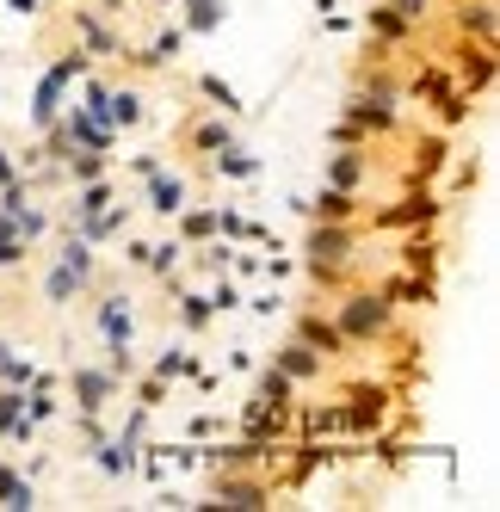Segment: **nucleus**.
Instances as JSON below:
<instances>
[{
  "label": "nucleus",
  "mask_w": 500,
  "mask_h": 512,
  "mask_svg": "<svg viewBox=\"0 0 500 512\" xmlns=\"http://www.w3.org/2000/svg\"><path fill=\"white\" fill-rule=\"evenodd\" d=\"M433 216H439V204H433V198H402L396 210H383V216H377V229H402V223H433Z\"/></svg>",
  "instance_id": "20"
},
{
  "label": "nucleus",
  "mask_w": 500,
  "mask_h": 512,
  "mask_svg": "<svg viewBox=\"0 0 500 512\" xmlns=\"http://www.w3.org/2000/svg\"><path fill=\"white\" fill-rule=\"evenodd\" d=\"M161 401H167V383L149 377V383H142V408H161Z\"/></svg>",
  "instance_id": "36"
},
{
  "label": "nucleus",
  "mask_w": 500,
  "mask_h": 512,
  "mask_svg": "<svg viewBox=\"0 0 500 512\" xmlns=\"http://www.w3.org/2000/svg\"><path fill=\"white\" fill-rule=\"evenodd\" d=\"M198 93H204V99H217V112H223V118L241 112V93H235L229 81H217V75H198Z\"/></svg>",
  "instance_id": "29"
},
{
  "label": "nucleus",
  "mask_w": 500,
  "mask_h": 512,
  "mask_svg": "<svg viewBox=\"0 0 500 512\" xmlns=\"http://www.w3.org/2000/svg\"><path fill=\"white\" fill-rule=\"evenodd\" d=\"M284 309V297H278V290H266V297H254V315H278Z\"/></svg>",
  "instance_id": "37"
},
{
  "label": "nucleus",
  "mask_w": 500,
  "mask_h": 512,
  "mask_svg": "<svg viewBox=\"0 0 500 512\" xmlns=\"http://www.w3.org/2000/svg\"><path fill=\"white\" fill-rule=\"evenodd\" d=\"M210 506H272V488L266 482H235V475H217Z\"/></svg>",
  "instance_id": "10"
},
{
  "label": "nucleus",
  "mask_w": 500,
  "mask_h": 512,
  "mask_svg": "<svg viewBox=\"0 0 500 512\" xmlns=\"http://www.w3.org/2000/svg\"><path fill=\"white\" fill-rule=\"evenodd\" d=\"M457 25H463V31H476V44H494V7H488V0L463 7V13H457Z\"/></svg>",
  "instance_id": "28"
},
{
  "label": "nucleus",
  "mask_w": 500,
  "mask_h": 512,
  "mask_svg": "<svg viewBox=\"0 0 500 512\" xmlns=\"http://www.w3.org/2000/svg\"><path fill=\"white\" fill-rule=\"evenodd\" d=\"M291 395H297V383L284 377L278 364H272V371H260V383H254V401H260V408H284V414H291Z\"/></svg>",
  "instance_id": "17"
},
{
  "label": "nucleus",
  "mask_w": 500,
  "mask_h": 512,
  "mask_svg": "<svg viewBox=\"0 0 500 512\" xmlns=\"http://www.w3.org/2000/svg\"><path fill=\"white\" fill-rule=\"evenodd\" d=\"M180 7H186V31H198V38L223 25V0H180Z\"/></svg>",
  "instance_id": "26"
},
{
  "label": "nucleus",
  "mask_w": 500,
  "mask_h": 512,
  "mask_svg": "<svg viewBox=\"0 0 500 512\" xmlns=\"http://www.w3.org/2000/svg\"><path fill=\"white\" fill-rule=\"evenodd\" d=\"M303 210H315L321 223H352V216H359V198L340 192V186H328V192H321L315 204H303Z\"/></svg>",
  "instance_id": "18"
},
{
  "label": "nucleus",
  "mask_w": 500,
  "mask_h": 512,
  "mask_svg": "<svg viewBox=\"0 0 500 512\" xmlns=\"http://www.w3.org/2000/svg\"><path fill=\"white\" fill-rule=\"evenodd\" d=\"M173 223H180L173 235H180L186 247H192V241H210V235H217V204H186L180 216H173Z\"/></svg>",
  "instance_id": "15"
},
{
  "label": "nucleus",
  "mask_w": 500,
  "mask_h": 512,
  "mask_svg": "<svg viewBox=\"0 0 500 512\" xmlns=\"http://www.w3.org/2000/svg\"><path fill=\"white\" fill-rule=\"evenodd\" d=\"M173 309H180V327H186V334H204V327L217 321L210 297H192V290H180V303H173Z\"/></svg>",
  "instance_id": "23"
},
{
  "label": "nucleus",
  "mask_w": 500,
  "mask_h": 512,
  "mask_svg": "<svg viewBox=\"0 0 500 512\" xmlns=\"http://www.w3.org/2000/svg\"><path fill=\"white\" fill-rule=\"evenodd\" d=\"M25 253H31V247H25L19 235H0V272H19V266H25Z\"/></svg>",
  "instance_id": "32"
},
{
  "label": "nucleus",
  "mask_w": 500,
  "mask_h": 512,
  "mask_svg": "<svg viewBox=\"0 0 500 512\" xmlns=\"http://www.w3.org/2000/svg\"><path fill=\"white\" fill-rule=\"evenodd\" d=\"M13 482H19V469H13V463H0V500H7V488H13Z\"/></svg>",
  "instance_id": "39"
},
{
  "label": "nucleus",
  "mask_w": 500,
  "mask_h": 512,
  "mask_svg": "<svg viewBox=\"0 0 500 512\" xmlns=\"http://www.w3.org/2000/svg\"><path fill=\"white\" fill-rule=\"evenodd\" d=\"M161 7H180V0H161Z\"/></svg>",
  "instance_id": "41"
},
{
  "label": "nucleus",
  "mask_w": 500,
  "mask_h": 512,
  "mask_svg": "<svg viewBox=\"0 0 500 512\" xmlns=\"http://www.w3.org/2000/svg\"><path fill=\"white\" fill-rule=\"evenodd\" d=\"M7 179H19V149H7V142H0V186H7Z\"/></svg>",
  "instance_id": "35"
},
{
  "label": "nucleus",
  "mask_w": 500,
  "mask_h": 512,
  "mask_svg": "<svg viewBox=\"0 0 500 512\" xmlns=\"http://www.w3.org/2000/svg\"><path fill=\"white\" fill-rule=\"evenodd\" d=\"M56 266H68L75 278H87V284H93V272H99V260H93V241H87V235H68V241L56 247Z\"/></svg>",
  "instance_id": "16"
},
{
  "label": "nucleus",
  "mask_w": 500,
  "mask_h": 512,
  "mask_svg": "<svg viewBox=\"0 0 500 512\" xmlns=\"http://www.w3.org/2000/svg\"><path fill=\"white\" fill-rule=\"evenodd\" d=\"M346 130H396V112L383 99H346Z\"/></svg>",
  "instance_id": "12"
},
{
  "label": "nucleus",
  "mask_w": 500,
  "mask_h": 512,
  "mask_svg": "<svg viewBox=\"0 0 500 512\" xmlns=\"http://www.w3.org/2000/svg\"><path fill=\"white\" fill-rule=\"evenodd\" d=\"M186 371H192V352H167V358H155V377H161V383L186 377Z\"/></svg>",
  "instance_id": "31"
},
{
  "label": "nucleus",
  "mask_w": 500,
  "mask_h": 512,
  "mask_svg": "<svg viewBox=\"0 0 500 512\" xmlns=\"http://www.w3.org/2000/svg\"><path fill=\"white\" fill-rule=\"evenodd\" d=\"M68 383H75V414H99V420L124 389V377H112L105 364H68Z\"/></svg>",
  "instance_id": "2"
},
{
  "label": "nucleus",
  "mask_w": 500,
  "mask_h": 512,
  "mask_svg": "<svg viewBox=\"0 0 500 512\" xmlns=\"http://www.w3.org/2000/svg\"><path fill=\"white\" fill-rule=\"evenodd\" d=\"M81 290H87V278H75L68 266H50V278H44V303H50V309H68Z\"/></svg>",
  "instance_id": "19"
},
{
  "label": "nucleus",
  "mask_w": 500,
  "mask_h": 512,
  "mask_svg": "<svg viewBox=\"0 0 500 512\" xmlns=\"http://www.w3.org/2000/svg\"><path fill=\"white\" fill-rule=\"evenodd\" d=\"M488 81H494V44L463 50V87H488Z\"/></svg>",
  "instance_id": "27"
},
{
  "label": "nucleus",
  "mask_w": 500,
  "mask_h": 512,
  "mask_svg": "<svg viewBox=\"0 0 500 512\" xmlns=\"http://www.w3.org/2000/svg\"><path fill=\"white\" fill-rule=\"evenodd\" d=\"M99 118L112 124V130H136V124L149 118V112H142V93H136V87H105V99H99Z\"/></svg>",
  "instance_id": "7"
},
{
  "label": "nucleus",
  "mask_w": 500,
  "mask_h": 512,
  "mask_svg": "<svg viewBox=\"0 0 500 512\" xmlns=\"http://www.w3.org/2000/svg\"><path fill=\"white\" fill-rule=\"evenodd\" d=\"M389 321H396L389 290H346V297L334 303V327L346 334V346H365V340L389 334Z\"/></svg>",
  "instance_id": "1"
},
{
  "label": "nucleus",
  "mask_w": 500,
  "mask_h": 512,
  "mask_svg": "<svg viewBox=\"0 0 500 512\" xmlns=\"http://www.w3.org/2000/svg\"><path fill=\"white\" fill-rule=\"evenodd\" d=\"M328 179H334L340 192H352L359 179H371V161H365V155H352V149H340V155L328 161Z\"/></svg>",
  "instance_id": "21"
},
{
  "label": "nucleus",
  "mask_w": 500,
  "mask_h": 512,
  "mask_svg": "<svg viewBox=\"0 0 500 512\" xmlns=\"http://www.w3.org/2000/svg\"><path fill=\"white\" fill-rule=\"evenodd\" d=\"M180 50H186V25H167L161 38H155L149 50H136L130 62H136V68H167V62H180Z\"/></svg>",
  "instance_id": "13"
},
{
  "label": "nucleus",
  "mask_w": 500,
  "mask_h": 512,
  "mask_svg": "<svg viewBox=\"0 0 500 512\" xmlns=\"http://www.w3.org/2000/svg\"><path fill=\"white\" fill-rule=\"evenodd\" d=\"M31 432H38V426L25 420V408H19V389L7 383V389H0V438H13V445H31Z\"/></svg>",
  "instance_id": "14"
},
{
  "label": "nucleus",
  "mask_w": 500,
  "mask_h": 512,
  "mask_svg": "<svg viewBox=\"0 0 500 512\" xmlns=\"http://www.w3.org/2000/svg\"><path fill=\"white\" fill-rule=\"evenodd\" d=\"M210 167H217L223 179H254V173H260V161L247 155V149H235V142H229V149H217V155H210Z\"/></svg>",
  "instance_id": "24"
},
{
  "label": "nucleus",
  "mask_w": 500,
  "mask_h": 512,
  "mask_svg": "<svg viewBox=\"0 0 500 512\" xmlns=\"http://www.w3.org/2000/svg\"><path fill=\"white\" fill-rule=\"evenodd\" d=\"M93 327H99L105 346H130L136 340V309H130L124 290H105V297L93 303Z\"/></svg>",
  "instance_id": "4"
},
{
  "label": "nucleus",
  "mask_w": 500,
  "mask_h": 512,
  "mask_svg": "<svg viewBox=\"0 0 500 512\" xmlns=\"http://www.w3.org/2000/svg\"><path fill=\"white\" fill-rule=\"evenodd\" d=\"M75 38L87 44V56H118V31L105 25L93 7H75Z\"/></svg>",
  "instance_id": "9"
},
{
  "label": "nucleus",
  "mask_w": 500,
  "mask_h": 512,
  "mask_svg": "<svg viewBox=\"0 0 500 512\" xmlns=\"http://www.w3.org/2000/svg\"><path fill=\"white\" fill-rule=\"evenodd\" d=\"M186 266V241L173 235V241H161V247H149V260H142V272H155V278H173Z\"/></svg>",
  "instance_id": "22"
},
{
  "label": "nucleus",
  "mask_w": 500,
  "mask_h": 512,
  "mask_svg": "<svg viewBox=\"0 0 500 512\" xmlns=\"http://www.w3.org/2000/svg\"><path fill=\"white\" fill-rule=\"evenodd\" d=\"M272 364H278V371L291 377V383H315V377H321V352L303 346V340H291L284 352H272Z\"/></svg>",
  "instance_id": "11"
},
{
  "label": "nucleus",
  "mask_w": 500,
  "mask_h": 512,
  "mask_svg": "<svg viewBox=\"0 0 500 512\" xmlns=\"http://www.w3.org/2000/svg\"><path fill=\"white\" fill-rule=\"evenodd\" d=\"M31 377H38V371H31V358H19L7 340H0V383H13V389H25Z\"/></svg>",
  "instance_id": "30"
},
{
  "label": "nucleus",
  "mask_w": 500,
  "mask_h": 512,
  "mask_svg": "<svg viewBox=\"0 0 500 512\" xmlns=\"http://www.w3.org/2000/svg\"><path fill=\"white\" fill-rule=\"evenodd\" d=\"M7 7H13V13H38V7H44V0H7Z\"/></svg>",
  "instance_id": "40"
},
{
  "label": "nucleus",
  "mask_w": 500,
  "mask_h": 512,
  "mask_svg": "<svg viewBox=\"0 0 500 512\" xmlns=\"http://www.w3.org/2000/svg\"><path fill=\"white\" fill-rule=\"evenodd\" d=\"M371 25L383 31V38H402V31H408V19H402L396 7H377V13H371Z\"/></svg>",
  "instance_id": "33"
},
{
  "label": "nucleus",
  "mask_w": 500,
  "mask_h": 512,
  "mask_svg": "<svg viewBox=\"0 0 500 512\" xmlns=\"http://www.w3.org/2000/svg\"><path fill=\"white\" fill-rule=\"evenodd\" d=\"M210 309H217V315H229V309H241V290H235L229 278H217V290H210Z\"/></svg>",
  "instance_id": "34"
},
{
  "label": "nucleus",
  "mask_w": 500,
  "mask_h": 512,
  "mask_svg": "<svg viewBox=\"0 0 500 512\" xmlns=\"http://www.w3.org/2000/svg\"><path fill=\"white\" fill-rule=\"evenodd\" d=\"M136 451H142V438H130V432L105 438V432H99V438H93V469L112 475V482H124V475H136V463H142Z\"/></svg>",
  "instance_id": "5"
},
{
  "label": "nucleus",
  "mask_w": 500,
  "mask_h": 512,
  "mask_svg": "<svg viewBox=\"0 0 500 512\" xmlns=\"http://www.w3.org/2000/svg\"><path fill=\"white\" fill-rule=\"evenodd\" d=\"M383 414H389V389H365L359 383V389L340 401V426H352V432H377Z\"/></svg>",
  "instance_id": "6"
},
{
  "label": "nucleus",
  "mask_w": 500,
  "mask_h": 512,
  "mask_svg": "<svg viewBox=\"0 0 500 512\" xmlns=\"http://www.w3.org/2000/svg\"><path fill=\"white\" fill-rule=\"evenodd\" d=\"M389 7H396L402 19H426V0H389Z\"/></svg>",
  "instance_id": "38"
},
{
  "label": "nucleus",
  "mask_w": 500,
  "mask_h": 512,
  "mask_svg": "<svg viewBox=\"0 0 500 512\" xmlns=\"http://www.w3.org/2000/svg\"><path fill=\"white\" fill-rule=\"evenodd\" d=\"M149 179V186H142V210L149 216H161V223H173V216H180L186 204H192V186H186V173H167V167H155V173H142Z\"/></svg>",
  "instance_id": "3"
},
{
  "label": "nucleus",
  "mask_w": 500,
  "mask_h": 512,
  "mask_svg": "<svg viewBox=\"0 0 500 512\" xmlns=\"http://www.w3.org/2000/svg\"><path fill=\"white\" fill-rule=\"evenodd\" d=\"M186 142H192L198 155H217V149H229L235 136H229V124H223V118H204V124H192V136H186Z\"/></svg>",
  "instance_id": "25"
},
{
  "label": "nucleus",
  "mask_w": 500,
  "mask_h": 512,
  "mask_svg": "<svg viewBox=\"0 0 500 512\" xmlns=\"http://www.w3.org/2000/svg\"><path fill=\"white\" fill-rule=\"evenodd\" d=\"M297 340H303V346H315L321 358H340V352H352V346H346V334L334 327V315H297Z\"/></svg>",
  "instance_id": "8"
}]
</instances>
